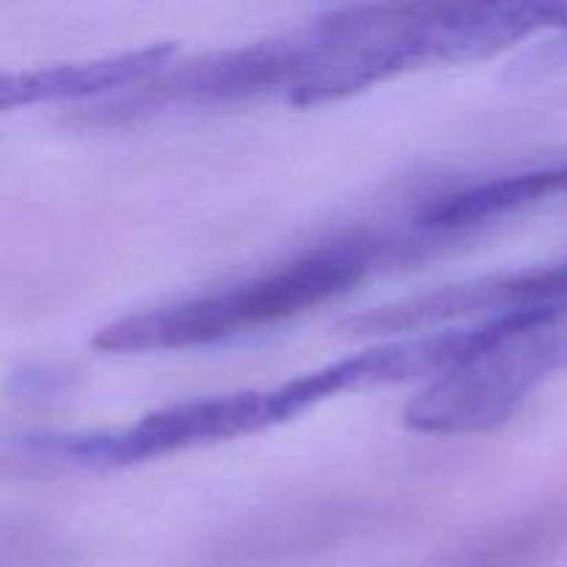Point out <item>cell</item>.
Returning <instances> with one entry per match:
<instances>
[{"label":"cell","instance_id":"277c9868","mask_svg":"<svg viewBox=\"0 0 567 567\" xmlns=\"http://www.w3.org/2000/svg\"><path fill=\"white\" fill-rule=\"evenodd\" d=\"M313 53L310 31L208 53L203 59L183 61L161 72L158 78L133 89L114 103L86 111L83 122L127 120L155 105L238 103V100L264 97L275 92L288 100L310 72Z\"/></svg>","mask_w":567,"mask_h":567},{"label":"cell","instance_id":"8992f818","mask_svg":"<svg viewBox=\"0 0 567 567\" xmlns=\"http://www.w3.org/2000/svg\"><path fill=\"white\" fill-rule=\"evenodd\" d=\"M567 192V164L551 169L518 172V175L498 177L480 186L460 188V192L437 197L424 210V225L435 233H457L482 221L498 219L504 214L537 203L548 194Z\"/></svg>","mask_w":567,"mask_h":567},{"label":"cell","instance_id":"6da1fadb","mask_svg":"<svg viewBox=\"0 0 567 567\" xmlns=\"http://www.w3.org/2000/svg\"><path fill=\"white\" fill-rule=\"evenodd\" d=\"M369 385V360L360 352L277 388H255L155 410L127 430L25 432L20 437H6L3 465L6 471L17 468L22 476L127 468L183 449L269 430L336 393Z\"/></svg>","mask_w":567,"mask_h":567},{"label":"cell","instance_id":"52a82bcc","mask_svg":"<svg viewBox=\"0 0 567 567\" xmlns=\"http://www.w3.org/2000/svg\"><path fill=\"white\" fill-rule=\"evenodd\" d=\"M474 302L476 313L493 310L502 316L520 308H548L567 316V260L546 269L474 280Z\"/></svg>","mask_w":567,"mask_h":567},{"label":"cell","instance_id":"3957f363","mask_svg":"<svg viewBox=\"0 0 567 567\" xmlns=\"http://www.w3.org/2000/svg\"><path fill=\"white\" fill-rule=\"evenodd\" d=\"M491 343L435 377L404 408V426L424 435L491 432L507 424L546 374L567 365V324L557 310L493 316Z\"/></svg>","mask_w":567,"mask_h":567},{"label":"cell","instance_id":"5b68a950","mask_svg":"<svg viewBox=\"0 0 567 567\" xmlns=\"http://www.w3.org/2000/svg\"><path fill=\"white\" fill-rule=\"evenodd\" d=\"M175 59V44L161 42L147 44L142 50H131L122 55H105V59L81 61V64L44 66L31 72H9L0 81V105L33 103H61V100L100 97V94L133 92L144 86L161 72L169 70Z\"/></svg>","mask_w":567,"mask_h":567},{"label":"cell","instance_id":"7a4b0ae2","mask_svg":"<svg viewBox=\"0 0 567 567\" xmlns=\"http://www.w3.org/2000/svg\"><path fill=\"white\" fill-rule=\"evenodd\" d=\"M382 252L385 244L365 238L327 244L227 291L122 316L97 330L94 347L122 354L169 352L225 341L236 332L291 319L327 299L341 297L380 264Z\"/></svg>","mask_w":567,"mask_h":567}]
</instances>
